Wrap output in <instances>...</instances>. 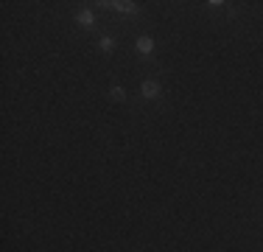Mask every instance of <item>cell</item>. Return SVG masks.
Segmentation results:
<instances>
[{"mask_svg": "<svg viewBox=\"0 0 263 252\" xmlns=\"http://www.w3.org/2000/svg\"><path fill=\"white\" fill-rule=\"evenodd\" d=\"M109 9H115L118 14H137L135 3H126V0H115V3H107Z\"/></svg>", "mask_w": 263, "mask_h": 252, "instance_id": "obj_1", "label": "cell"}, {"mask_svg": "<svg viewBox=\"0 0 263 252\" xmlns=\"http://www.w3.org/2000/svg\"><path fill=\"white\" fill-rule=\"evenodd\" d=\"M135 48H137V53H143V56H148V53L154 50V39H151V37H137Z\"/></svg>", "mask_w": 263, "mask_h": 252, "instance_id": "obj_2", "label": "cell"}, {"mask_svg": "<svg viewBox=\"0 0 263 252\" xmlns=\"http://www.w3.org/2000/svg\"><path fill=\"white\" fill-rule=\"evenodd\" d=\"M140 93H143V98H157V96H160V84L148 78V81H143V87H140Z\"/></svg>", "mask_w": 263, "mask_h": 252, "instance_id": "obj_3", "label": "cell"}, {"mask_svg": "<svg viewBox=\"0 0 263 252\" xmlns=\"http://www.w3.org/2000/svg\"><path fill=\"white\" fill-rule=\"evenodd\" d=\"M76 20H78V25H84V28H90V25L96 23V14H93L90 9H81V11L76 14Z\"/></svg>", "mask_w": 263, "mask_h": 252, "instance_id": "obj_4", "label": "cell"}, {"mask_svg": "<svg viewBox=\"0 0 263 252\" xmlns=\"http://www.w3.org/2000/svg\"><path fill=\"white\" fill-rule=\"evenodd\" d=\"M98 45H101V50H107V53H109V50L115 48V39H112V37H101V42H98Z\"/></svg>", "mask_w": 263, "mask_h": 252, "instance_id": "obj_5", "label": "cell"}, {"mask_svg": "<svg viewBox=\"0 0 263 252\" xmlns=\"http://www.w3.org/2000/svg\"><path fill=\"white\" fill-rule=\"evenodd\" d=\"M123 96H126L123 87H112V98H115V101H123Z\"/></svg>", "mask_w": 263, "mask_h": 252, "instance_id": "obj_6", "label": "cell"}]
</instances>
